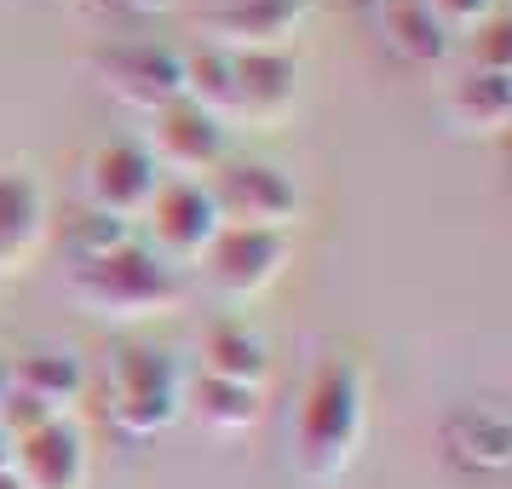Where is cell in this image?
I'll list each match as a JSON object with an SVG mask.
<instances>
[{"mask_svg": "<svg viewBox=\"0 0 512 489\" xmlns=\"http://www.w3.org/2000/svg\"><path fill=\"white\" fill-rule=\"evenodd\" d=\"M202 374L259 392V380L271 374V346L248 323H213L208 340H202Z\"/></svg>", "mask_w": 512, "mask_h": 489, "instance_id": "15", "label": "cell"}, {"mask_svg": "<svg viewBox=\"0 0 512 489\" xmlns=\"http://www.w3.org/2000/svg\"><path fill=\"white\" fill-rule=\"evenodd\" d=\"M369 432V386L351 357H323L305 380L300 415H294V466L305 478H340Z\"/></svg>", "mask_w": 512, "mask_h": 489, "instance_id": "1", "label": "cell"}, {"mask_svg": "<svg viewBox=\"0 0 512 489\" xmlns=\"http://www.w3.org/2000/svg\"><path fill=\"white\" fill-rule=\"evenodd\" d=\"M0 489H18V484H12V478H0Z\"/></svg>", "mask_w": 512, "mask_h": 489, "instance_id": "28", "label": "cell"}, {"mask_svg": "<svg viewBox=\"0 0 512 489\" xmlns=\"http://www.w3.org/2000/svg\"><path fill=\"white\" fill-rule=\"evenodd\" d=\"M236 64V116L254 121V127H271L294 110V93H300V70L288 52H231Z\"/></svg>", "mask_w": 512, "mask_h": 489, "instance_id": "13", "label": "cell"}, {"mask_svg": "<svg viewBox=\"0 0 512 489\" xmlns=\"http://www.w3.org/2000/svg\"><path fill=\"white\" fill-rule=\"evenodd\" d=\"M156 190H162V167H156V156L133 139L104 144L93 162H87V196H93L98 213L133 219L139 208L156 202Z\"/></svg>", "mask_w": 512, "mask_h": 489, "instance_id": "10", "label": "cell"}, {"mask_svg": "<svg viewBox=\"0 0 512 489\" xmlns=\"http://www.w3.org/2000/svg\"><path fill=\"white\" fill-rule=\"evenodd\" d=\"M386 6H392V0H386Z\"/></svg>", "mask_w": 512, "mask_h": 489, "instance_id": "29", "label": "cell"}, {"mask_svg": "<svg viewBox=\"0 0 512 489\" xmlns=\"http://www.w3.org/2000/svg\"><path fill=\"white\" fill-rule=\"evenodd\" d=\"M127 242H133V225H127V219L87 208L70 225V236H64V254H70L75 265H87V259H104V254H116V248H127Z\"/></svg>", "mask_w": 512, "mask_h": 489, "instance_id": "21", "label": "cell"}, {"mask_svg": "<svg viewBox=\"0 0 512 489\" xmlns=\"http://www.w3.org/2000/svg\"><path fill=\"white\" fill-rule=\"evenodd\" d=\"M47 420H52V409L41 403V397H29V392H18V386H12L6 409H0V432H6V438L18 443V438H29V432H41Z\"/></svg>", "mask_w": 512, "mask_h": 489, "instance_id": "22", "label": "cell"}, {"mask_svg": "<svg viewBox=\"0 0 512 489\" xmlns=\"http://www.w3.org/2000/svg\"><path fill=\"white\" fill-rule=\"evenodd\" d=\"M443 455L461 472H507L512 466V409L501 403H455L438 426Z\"/></svg>", "mask_w": 512, "mask_h": 489, "instance_id": "11", "label": "cell"}, {"mask_svg": "<svg viewBox=\"0 0 512 489\" xmlns=\"http://www.w3.org/2000/svg\"><path fill=\"white\" fill-rule=\"evenodd\" d=\"M213 202L225 213V225H242V231H288L300 219V185L271 162L219 167Z\"/></svg>", "mask_w": 512, "mask_h": 489, "instance_id": "5", "label": "cell"}, {"mask_svg": "<svg viewBox=\"0 0 512 489\" xmlns=\"http://www.w3.org/2000/svg\"><path fill=\"white\" fill-rule=\"evenodd\" d=\"M305 18H311V0H236L213 12L208 29L225 41V52H282Z\"/></svg>", "mask_w": 512, "mask_h": 489, "instance_id": "12", "label": "cell"}, {"mask_svg": "<svg viewBox=\"0 0 512 489\" xmlns=\"http://www.w3.org/2000/svg\"><path fill=\"white\" fill-rule=\"evenodd\" d=\"M6 397H12V369L0 363V409H6Z\"/></svg>", "mask_w": 512, "mask_h": 489, "instance_id": "27", "label": "cell"}, {"mask_svg": "<svg viewBox=\"0 0 512 489\" xmlns=\"http://www.w3.org/2000/svg\"><path fill=\"white\" fill-rule=\"evenodd\" d=\"M185 98L208 116L231 121L236 116V64L225 47H208V52H190L185 58Z\"/></svg>", "mask_w": 512, "mask_h": 489, "instance_id": "20", "label": "cell"}, {"mask_svg": "<svg viewBox=\"0 0 512 489\" xmlns=\"http://www.w3.org/2000/svg\"><path fill=\"white\" fill-rule=\"evenodd\" d=\"M150 156H156V167H173L179 179H202V173H219V167H225L231 133H225L219 116H208V110H196L190 98H179V104H167L162 116H156V144H150Z\"/></svg>", "mask_w": 512, "mask_h": 489, "instance_id": "8", "label": "cell"}, {"mask_svg": "<svg viewBox=\"0 0 512 489\" xmlns=\"http://www.w3.org/2000/svg\"><path fill=\"white\" fill-rule=\"evenodd\" d=\"M12 484L18 489H87V438H81V426L52 415L41 432L12 443Z\"/></svg>", "mask_w": 512, "mask_h": 489, "instance_id": "9", "label": "cell"}, {"mask_svg": "<svg viewBox=\"0 0 512 489\" xmlns=\"http://www.w3.org/2000/svg\"><path fill=\"white\" fill-rule=\"evenodd\" d=\"M386 41L409 64H443L449 47H455V29L443 24L426 0H392L386 6Z\"/></svg>", "mask_w": 512, "mask_h": 489, "instance_id": "16", "label": "cell"}, {"mask_svg": "<svg viewBox=\"0 0 512 489\" xmlns=\"http://www.w3.org/2000/svg\"><path fill=\"white\" fill-rule=\"evenodd\" d=\"M12 386L29 397H41L52 415H64L75 397H81V386H87V369H81L75 351H29L24 363L12 369Z\"/></svg>", "mask_w": 512, "mask_h": 489, "instance_id": "17", "label": "cell"}, {"mask_svg": "<svg viewBox=\"0 0 512 489\" xmlns=\"http://www.w3.org/2000/svg\"><path fill=\"white\" fill-rule=\"evenodd\" d=\"M47 242V190L29 173H0V271H24Z\"/></svg>", "mask_w": 512, "mask_h": 489, "instance_id": "14", "label": "cell"}, {"mask_svg": "<svg viewBox=\"0 0 512 489\" xmlns=\"http://www.w3.org/2000/svg\"><path fill=\"white\" fill-rule=\"evenodd\" d=\"M185 415V369L162 346H121L110 357V420L127 438H156Z\"/></svg>", "mask_w": 512, "mask_h": 489, "instance_id": "3", "label": "cell"}, {"mask_svg": "<svg viewBox=\"0 0 512 489\" xmlns=\"http://www.w3.org/2000/svg\"><path fill=\"white\" fill-rule=\"evenodd\" d=\"M449 116L461 121L466 133H507L512 127V75L472 70L449 98Z\"/></svg>", "mask_w": 512, "mask_h": 489, "instance_id": "18", "label": "cell"}, {"mask_svg": "<svg viewBox=\"0 0 512 489\" xmlns=\"http://www.w3.org/2000/svg\"><path fill=\"white\" fill-rule=\"evenodd\" d=\"M225 231V213L213 202V185L202 179H173V185L156 190V202H150V236H156V248L173 259H202L219 242Z\"/></svg>", "mask_w": 512, "mask_h": 489, "instance_id": "6", "label": "cell"}, {"mask_svg": "<svg viewBox=\"0 0 512 489\" xmlns=\"http://www.w3.org/2000/svg\"><path fill=\"white\" fill-rule=\"evenodd\" d=\"M185 397H190L185 409L202 420L208 432H248V426L259 420V392H254V386H231V380L202 374Z\"/></svg>", "mask_w": 512, "mask_h": 489, "instance_id": "19", "label": "cell"}, {"mask_svg": "<svg viewBox=\"0 0 512 489\" xmlns=\"http://www.w3.org/2000/svg\"><path fill=\"white\" fill-rule=\"evenodd\" d=\"M75 300H87L98 317H116V323H144V317H167L179 305V277L156 248L127 242L116 254L87 259L70 271Z\"/></svg>", "mask_w": 512, "mask_h": 489, "instance_id": "2", "label": "cell"}, {"mask_svg": "<svg viewBox=\"0 0 512 489\" xmlns=\"http://www.w3.org/2000/svg\"><path fill=\"white\" fill-rule=\"evenodd\" d=\"M93 70H98V81H104L121 104H133V110H156V116H162L167 104L185 98V58L156 47V41H116V47H98Z\"/></svg>", "mask_w": 512, "mask_h": 489, "instance_id": "4", "label": "cell"}, {"mask_svg": "<svg viewBox=\"0 0 512 489\" xmlns=\"http://www.w3.org/2000/svg\"><path fill=\"white\" fill-rule=\"evenodd\" d=\"M449 29H484L495 18V0H426Z\"/></svg>", "mask_w": 512, "mask_h": 489, "instance_id": "24", "label": "cell"}, {"mask_svg": "<svg viewBox=\"0 0 512 489\" xmlns=\"http://www.w3.org/2000/svg\"><path fill=\"white\" fill-rule=\"evenodd\" d=\"M208 282L231 300H248V294H265L271 282L282 277L288 265V236L282 231H242V225H225L219 242L208 254Z\"/></svg>", "mask_w": 512, "mask_h": 489, "instance_id": "7", "label": "cell"}, {"mask_svg": "<svg viewBox=\"0 0 512 489\" xmlns=\"http://www.w3.org/2000/svg\"><path fill=\"white\" fill-rule=\"evenodd\" d=\"M104 6H116V12H139V18H150V12H167L173 0H104Z\"/></svg>", "mask_w": 512, "mask_h": 489, "instance_id": "25", "label": "cell"}, {"mask_svg": "<svg viewBox=\"0 0 512 489\" xmlns=\"http://www.w3.org/2000/svg\"><path fill=\"white\" fill-rule=\"evenodd\" d=\"M0 478H12V438L0 432Z\"/></svg>", "mask_w": 512, "mask_h": 489, "instance_id": "26", "label": "cell"}, {"mask_svg": "<svg viewBox=\"0 0 512 489\" xmlns=\"http://www.w3.org/2000/svg\"><path fill=\"white\" fill-rule=\"evenodd\" d=\"M478 70L512 75V12L507 18H489V24L478 29Z\"/></svg>", "mask_w": 512, "mask_h": 489, "instance_id": "23", "label": "cell"}]
</instances>
